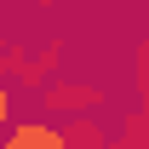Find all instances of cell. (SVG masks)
<instances>
[{
  "instance_id": "4",
  "label": "cell",
  "mask_w": 149,
  "mask_h": 149,
  "mask_svg": "<svg viewBox=\"0 0 149 149\" xmlns=\"http://www.w3.org/2000/svg\"><path fill=\"white\" fill-rule=\"evenodd\" d=\"M12 103H17V92H12V86H0V120H12ZM12 126H17V120H12Z\"/></svg>"
},
{
  "instance_id": "2",
  "label": "cell",
  "mask_w": 149,
  "mask_h": 149,
  "mask_svg": "<svg viewBox=\"0 0 149 149\" xmlns=\"http://www.w3.org/2000/svg\"><path fill=\"white\" fill-rule=\"evenodd\" d=\"M97 103H103V92H97V86H52V92H46V109H57V115H92Z\"/></svg>"
},
{
  "instance_id": "3",
  "label": "cell",
  "mask_w": 149,
  "mask_h": 149,
  "mask_svg": "<svg viewBox=\"0 0 149 149\" xmlns=\"http://www.w3.org/2000/svg\"><path fill=\"white\" fill-rule=\"evenodd\" d=\"M57 63H63V40H46V52H40V57H35V69H29V86H40Z\"/></svg>"
},
{
  "instance_id": "1",
  "label": "cell",
  "mask_w": 149,
  "mask_h": 149,
  "mask_svg": "<svg viewBox=\"0 0 149 149\" xmlns=\"http://www.w3.org/2000/svg\"><path fill=\"white\" fill-rule=\"evenodd\" d=\"M6 149H74L69 126H52V120H17L6 132Z\"/></svg>"
},
{
  "instance_id": "5",
  "label": "cell",
  "mask_w": 149,
  "mask_h": 149,
  "mask_svg": "<svg viewBox=\"0 0 149 149\" xmlns=\"http://www.w3.org/2000/svg\"><path fill=\"white\" fill-rule=\"evenodd\" d=\"M138 69H143V97H149V46L138 52Z\"/></svg>"
}]
</instances>
